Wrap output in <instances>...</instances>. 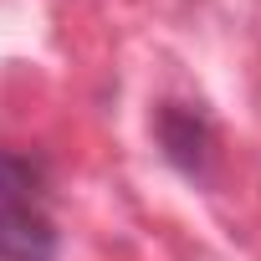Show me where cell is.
<instances>
[{
  "label": "cell",
  "instance_id": "1",
  "mask_svg": "<svg viewBox=\"0 0 261 261\" xmlns=\"http://www.w3.org/2000/svg\"><path fill=\"white\" fill-rule=\"evenodd\" d=\"M154 139L164 149V159L185 174V179H210V154H215V128L200 108L190 102H159L154 113Z\"/></svg>",
  "mask_w": 261,
  "mask_h": 261
},
{
  "label": "cell",
  "instance_id": "2",
  "mask_svg": "<svg viewBox=\"0 0 261 261\" xmlns=\"http://www.w3.org/2000/svg\"><path fill=\"white\" fill-rule=\"evenodd\" d=\"M62 230L46 205H0V261H57Z\"/></svg>",
  "mask_w": 261,
  "mask_h": 261
},
{
  "label": "cell",
  "instance_id": "3",
  "mask_svg": "<svg viewBox=\"0 0 261 261\" xmlns=\"http://www.w3.org/2000/svg\"><path fill=\"white\" fill-rule=\"evenodd\" d=\"M51 164L26 149H0V205H46Z\"/></svg>",
  "mask_w": 261,
  "mask_h": 261
}]
</instances>
